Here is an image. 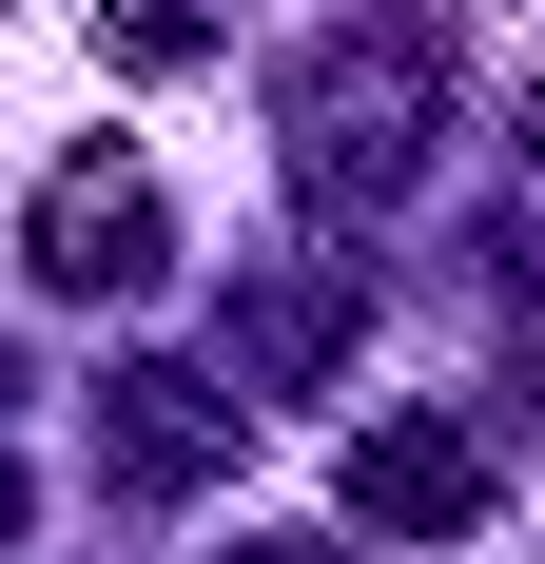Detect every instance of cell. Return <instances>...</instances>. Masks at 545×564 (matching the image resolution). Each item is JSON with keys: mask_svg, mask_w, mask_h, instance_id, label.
<instances>
[{"mask_svg": "<svg viewBox=\"0 0 545 564\" xmlns=\"http://www.w3.org/2000/svg\"><path fill=\"white\" fill-rule=\"evenodd\" d=\"M351 507L468 545V525H488V448H468V429H371V448H351Z\"/></svg>", "mask_w": 545, "mask_h": 564, "instance_id": "277c9868", "label": "cell"}, {"mask_svg": "<svg viewBox=\"0 0 545 564\" xmlns=\"http://www.w3.org/2000/svg\"><path fill=\"white\" fill-rule=\"evenodd\" d=\"M234 429H254V409H234V390H195V370H117V390H98V448L137 467V487H195V467H234Z\"/></svg>", "mask_w": 545, "mask_h": 564, "instance_id": "3957f363", "label": "cell"}, {"mask_svg": "<svg viewBox=\"0 0 545 564\" xmlns=\"http://www.w3.org/2000/svg\"><path fill=\"white\" fill-rule=\"evenodd\" d=\"M254 564H331V545H254Z\"/></svg>", "mask_w": 545, "mask_h": 564, "instance_id": "5b68a950", "label": "cell"}, {"mask_svg": "<svg viewBox=\"0 0 545 564\" xmlns=\"http://www.w3.org/2000/svg\"><path fill=\"white\" fill-rule=\"evenodd\" d=\"M409 156H429V40H409V20H389V58L331 40L312 78H292V175H312V215H389Z\"/></svg>", "mask_w": 545, "mask_h": 564, "instance_id": "6da1fadb", "label": "cell"}, {"mask_svg": "<svg viewBox=\"0 0 545 564\" xmlns=\"http://www.w3.org/2000/svg\"><path fill=\"white\" fill-rule=\"evenodd\" d=\"M40 273H58V292H137V273H157L137 156H58V175H40Z\"/></svg>", "mask_w": 545, "mask_h": 564, "instance_id": "7a4b0ae2", "label": "cell"}]
</instances>
